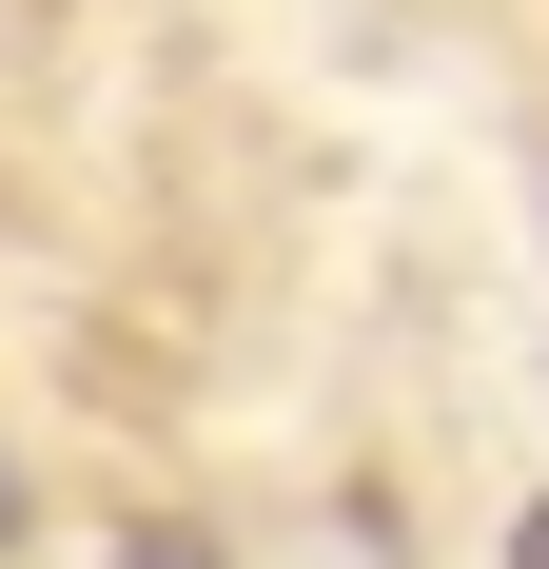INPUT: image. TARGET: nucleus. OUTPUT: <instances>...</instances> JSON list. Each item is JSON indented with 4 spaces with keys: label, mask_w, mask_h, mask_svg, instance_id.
<instances>
[{
    "label": "nucleus",
    "mask_w": 549,
    "mask_h": 569,
    "mask_svg": "<svg viewBox=\"0 0 549 569\" xmlns=\"http://www.w3.org/2000/svg\"><path fill=\"white\" fill-rule=\"evenodd\" d=\"M118 569H217V550H197V530H138V550H118Z\"/></svg>",
    "instance_id": "nucleus-1"
},
{
    "label": "nucleus",
    "mask_w": 549,
    "mask_h": 569,
    "mask_svg": "<svg viewBox=\"0 0 549 569\" xmlns=\"http://www.w3.org/2000/svg\"><path fill=\"white\" fill-rule=\"evenodd\" d=\"M0 530H20V471H0Z\"/></svg>",
    "instance_id": "nucleus-3"
},
{
    "label": "nucleus",
    "mask_w": 549,
    "mask_h": 569,
    "mask_svg": "<svg viewBox=\"0 0 549 569\" xmlns=\"http://www.w3.org/2000/svg\"><path fill=\"white\" fill-rule=\"evenodd\" d=\"M510 569H549V511H510Z\"/></svg>",
    "instance_id": "nucleus-2"
}]
</instances>
